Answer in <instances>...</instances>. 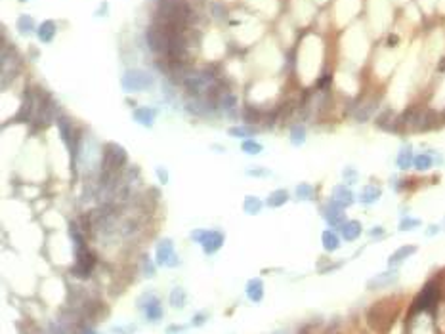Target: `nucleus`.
<instances>
[{
    "mask_svg": "<svg viewBox=\"0 0 445 334\" xmlns=\"http://www.w3.org/2000/svg\"><path fill=\"white\" fill-rule=\"evenodd\" d=\"M235 96H231L229 92H225L222 96V99H220V105H222L223 109H231V107H235Z\"/></svg>",
    "mask_w": 445,
    "mask_h": 334,
    "instance_id": "obj_35",
    "label": "nucleus"
},
{
    "mask_svg": "<svg viewBox=\"0 0 445 334\" xmlns=\"http://www.w3.org/2000/svg\"><path fill=\"white\" fill-rule=\"evenodd\" d=\"M323 218H325V222L329 223L333 229H340L344 223H346V214H344V208L342 206H338L336 202H333V200H329L325 206H323Z\"/></svg>",
    "mask_w": 445,
    "mask_h": 334,
    "instance_id": "obj_7",
    "label": "nucleus"
},
{
    "mask_svg": "<svg viewBox=\"0 0 445 334\" xmlns=\"http://www.w3.org/2000/svg\"><path fill=\"white\" fill-rule=\"evenodd\" d=\"M413 160H415V155H413V147L411 145H405L401 147L398 157H396V164L400 170H409L413 166Z\"/></svg>",
    "mask_w": 445,
    "mask_h": 334,
    "instance_id": "obj_17",
    "label": "nucleus"
},
{
    "mask_svg": "<svg viewBox=\"0 0 445 334\" xmlns=\"http://www.w3.org/2000/svg\"><path fill=\"white\" fill-rule=\"evenodd\" d=\"M21 2H25V0H21Z\"/></svg>",
    "mask_w": 445,
    "mask_h": 334,
    "instance_id": "obj_45",
    "label": "nucleus"
},
{
    "mask_svg": "<svg viewBox=\"0 0 445 334\" xmlns=\"http://www.w3.org/2000/svg\"><path fill=\"white\" fill-rule=\"evenodd\" d=\"M214 107L210 101H201V99H195V101H189L187 103V111L193 113V115H210Z\"/></svg>",
    "mask_w": 445,
    "mask_h": 334,
    "instance_id": "obj_24",
    "label": "nucleus"
},
{
    "mask_svg": "<svg viewBox=\"0 0 445 334\" xmlns=\"http://www.w3.org/2000/svg\"><path fill=\"white\" fill-rule=\"evenodd\" d=\"M321 243H323V248L327 252H334V250L340 248V237L336 235V231H333V229H325L321 233Z\"/></svg>",
    "mask_w": 445,
    "mask_h": 334,
    "instance_id": "obj_19",
    "label": "nucleus"
},
{
    "mask_svg": "<svg viewBox=\"0 0 445 334\" xmlns=\"http://www.w3.org/2000/svg\"><path fill=\"white\" fill-rule=\"evenodd\" d=\"M246 176H252V178H266V176H269V170L260 168V166H250V168H246Z\"/></svg>",
    "mask_w": 445,
    "mask_h": 334,
    "instance_id": "obj_34",
    "label": "nucleus"
},
{
    "mask_svg": "<svg viewBox=\"0 0 445 334\" xmlns=\"http://www.w3.org/2000/svg\"><path fill=\"white\" fill-rule=\"evenodd\" d=\"M185 302H187V294H185V290L180 289V287L172 289V292H170V306H172L174 310H182V308L185 306Z\"/></svg>",
    "mask_w": 445,
    "mask_h": 334,
    "instance_id": "obj_25",
    "label": "nucleus"
},
{
    "mask_svg": "<svg viewBox=\"0 0 445 334\" xmlns=\"http://www.w3.org/2000/svg\"><path fill=\"white\" fill-rule=\"evenodd\" d=\"M434 164H436L434 153H417V155H415V160H413V166H415L419 172H426V170L434 168Z\"/></svg>",
    "mask_w": 445,
    "mask_h": 334,
    "instance_id": "obj_18",
    "label": "nucleus"
},
{
    "mask_svg": "<svg viewBox=\"0 0 445 334\" xmlns=\"http://www.w3.org/2000/svg\"><path fill=\"white\" fill-rule=\"evenodd\" d=\"M246 296H248V300L254 302V304L262 302V298H264V283H262V279L254 277V279H250V281L246 283Z\"/></svg>",
    "mask_w": 445,
    "mask_h": 334,
    "instance_id": "obj_14",
    "label": "nucleus"
},
{
    "mask_svg": "<svg viewBox=\"0 0 445 334\" xmlns=\"http://www.w3.org/2000/svg\"><path fill=\"white\" fill-rule=\"evenodd\" d=\"M384 227L382 225H375L373 229H369V237H373V239H379V237H384Z\"/></svg>",
    "mask_w": 445,
    "mask_h": 334,
    "instance_id": "obj_37",
    "label": "nucleus"
},
{
    "mask_svg": "<svg viewBox=\"0 0 445 334\" xmlns=\"http://www.w3.org/2000/svg\"><path fill=\"white\" fill-rule=\"evenodd\" d=\"M136 306H138V310H142V312L145 313V319H147V321H151V323H157V321H161V319H162V308H161V302H159V298H157L153 292H145V294H142V296L138 298Z\"/></svg>",
    "mask_w": 445,
    "mask_h": 334,
    "instance_id": "obj_4",
    "label": "nucleus"
},
{
    "mask_svg": "<svg viewBox=\"0 0 445 334\" xmlns=\"http://www.w3.org/2000/svg\"><path fill=\"white\" fill-rule=\"evenodd\" d=\"M201 245H202L204 254H214V252H218L223 245V233L222 231H216V229H212V231L206 229V235H204V239H202Z\"/></svg>",
    "mask_w": 445,
    "mask_h": 334,
    "instance_id": "obj_11",
    "label": "nucleus"
},
{
    "mask_svg": "<svg viewBox=\"0 0 445 334\" xmlns=\"http://www.w3.org/2000/svg\"><path fill=\"white\" fill-rule=\"evenodd\" d=\"M377 124H379V128H382V130L392 132V130L398 128V118H396V115L392 111H384L379 117V122H377Z\"/></svg>",
    "mask_w": 445,
    "mask_h": 334,
    "instance_id": "obj_20",
    "label": "nucleus"
},
{
    "mask_svg": "<svg viewBox=\"0 0 445 334\" xmlns=\"http://www.w3.org/2000/svg\"><path fill=\"white\" fill-rule=\"evenodd\" d=\"M423 225V222L419 220V218H413V216H405V218H401L400 222V231H413V229H419Z\"/></svg>",
    "mask_w": 445,
    "mask_h": 334,
    "instance_id": "obj_30",
    "label": "nucleus"
},
{
    "mask_svg": "<svg viewBox=\"0 0 445 334\" xmlns=\"http://www.w3.org/2000/svg\"><path fill=\"white\" fill-rule=\"evenodd\" d=\"M121 84L124 92L128 94H134V92H143V90H149L153 84H155V79L143 71V69H128L122 79H121Z\"/></svg>",
    "mask_w": 445,
    "mask_h": 334,
    "instance_id": "obj_3",
    "label": "nucleus"
},
{
    "mask_svg": "<svg viewBox=\"0 0 445 334\" xmlns=\"http://www.w3.org/2000/svg\"><path fill=\"white\" fill-rule=\"evenodd\" d=\"M81 334H98V333H96V331H94L92 327H84V329H82V333H81Z\"/></svg>",
    "mask_w": 445,
    "mask_h": 334,
    "instance_id": "obj_43",
    "label": "nucleus"
},
{
    "mask_svg": "<svg viewBox=\"0 0 445 334\" xmlns=\"http://www.w3.org/2000/svg\"><path fill=\"white\" fill-rule=\"evenodd\" d=\"M157 266H166V267H178L180 258L178 254L174 252V243L172 239H162L155 250Z\"/></svg>",
    "mask_w": 445,
    "mask_h": 334,
    "instance_id": "obj_5",
    "label": "nucleus"
},
{
    "mask_svg": "<svg viewBox=\"0 0 445 334\" xmlns=\"http://www.w3.org/2000/svg\"><path fill=\"white\" fill-rule=\"evenodd\" d=\"M442 231V225H438V223H432V225H428V229L424 231V235L426 237H434V235H438Z\"/></svg>",
    "mask_w": 445,
    "mask_h": 334,
    "instance_id": "obj_38",
    "label": "nucleus"
},
{
    "mask_svg": "<svg viewBox=\"0 0 445 334\" xmlns=\"http://www.w3.org/2000/svg\"><path fill=\"white\" fill-rule=\"evenodd\" d=\"M155 172H157V176H159V179H161V183H166V181H168V174H166V170H162L161 166H157Z\"/></svg>",
    "mask_w": 445,
    "mask_h": 334,
    "instance_id": "obj_42",
    "label": "nucleus"
},
{
    "mask_svg": "<svg viewBox=\"0 0 445 334\" xmlns=\"http://www.w3.org/2000/svg\"><path fill=\"white\" fill-rule=\"evenodd\" d=\"M183 84H185V88L189 90L191 94H202L206 88H210V84H212V77H208L206 73H193V75H187L185 79H183Z\"/></svg>",
    "mask_w": 445,
    "mask_h": 334,
    "instance_id": "obj_8",
    "label": "nucleus"
},
{
    "mask_svg": "<svg viewBox=\"0 0 445 334\" xmlns=\"http://www.w3.org/2000/svg\"><path fill=\"white\" fill-rule=\"evenodd\" d=\"M204 235H206V229H195V231H191V239L197 241V243H202Z\"/></svg>",
    "mask_w": 445,
    "mask_h": 334,
    "instance_id": "obj_40",
    "label": "nucleus"
},
{
    "mask_svg": "<svg viewBox=\"0 0 445 334\" xmlns=\"http://www.w3.org/2000/svg\"><path fill=\"white\" fill-rule=\"evenodd\" d=\"M143 275L145 277H155V264L147 256H143Z\"/></svg>",
    "mask_w": 445,
    "mask_h": 334,
    "instance_id": "obj_36",
    "label": "nucleus"
},
{
    "mask_svg": "<svg viewBox=\"0 0 445 334\" xmlns=\"http://www.w3.org/2000/svg\"><path fill=\"white\" fill-rule=\"evenodd\" d=\"M331 200L336 202L338 206H342V208H348V206H352L356 202V195L346 183H338L331 191Z\"/></svg>",
    "mask_w": 445,
    "mask_h": 334,
    "instance_id": "obj_10",
    "label": "nucleus"
},
{
    "mask_svg": "<svg viewBox=\"0 0 445 334\" xmlns=\"http://www.w3.org/2000/svg\"><path fill=\"white\" fill-rule=\"evenodd\" d=\"M241 149L245 151L246 155H260V153L264 151V147H262L258 141H254V139H243Z\"/></svg>",
    "mask_w": 445,
    "mask_h": 334,
    "instance_id": "obj_29",
    "label": "nucleus"
},
{
    "mask_svg": "<svg viewBox=\"0 0 445 334\" xmlns=\"http://www.w3.org/2000/svg\"><path fill=\"white\" fill-rule=\"evenodd\" d=\"M380 197H382V189H380L379 185L369 183V185L363 187V191L359 195V202H363V204H375Z\"/></svg>",
    "mask_w": 445,
    "mask_h": 334,
    "instance_id": "obj_16",
    "label": "nucleus"
},
{
    "mask_svg": "<svg viewBox=\"0 0 445 334\" xmlns=\"http://www.w3.org/2000/svg\"><path fill=\"white\" fill-rule=\"evenodd\" d=\"M275 334H287V333H283V331H277Z\"/></svg>",
    "mask_w": 445,
    "mask_h": 334,
    "instance_id": "obj_44",
    "label": "nucleus"
},
{
    "mask_svg": "<svg viewBox=\"0 0 445 334\" xmlns=\"http://www.w3.org/2000/svg\"><path fill=\"white\" fill-rule=\"evenodd\" d=\"M436 300H438V287H436L434 283H428V285L421 290V294L417 296V300H415V304H413V313L430 310V308L436 304Z\"/></svg>",
    "mask_w": 445,
    "mask_h": 334,
    "instance_id": "obj_6",
    "label": "nucleus"
},
{
    "mask_svg": "<svg viewBox=\"0 0 445 334\" xmlns=\"http://www.w3.org/2000/svg\"><path fill=\"white\" fill-rule=\"evenodd\" d=\"M206 321V313H195L193 315V327H202Z\"/></svg>",
    "mask_w": 445,
    "mask_h": 334,
    "instance_id": "obj_41",
    "label": "nucleus"
},
{
    "mask_svg": "<svg viewBox=\"0 0 445 334\" xmlns=\"http://www.w3.org/2000/svg\"><path fill=\"white\" fill-rule=\"evenodd\" d=\"M37 35H39V40H40V42H46V44L52 42V39H54V35H56V23L44 21L40 27H39Z\"/></svg>",
    "mask_w": 445,
    "mask_h": 334,
    "instance_id": "obj_22",
    "label": "nucleus"
},
{
    "mask_svg": "<svg viewBox=\"0 0 445 334\" xmlns=\"http://www.w3.org/2000/svg\"><path fill=\"white\" fill-rule=\"evenodd\" d=\"M417 252V246L415 245H405V246H400L396 252H392L390 254V258H388V266L390 267H396L400 266V264H403L409 256H413Z\"/></svg>",
    "mask_w": 445,
    "mask_h": 334,
    "instance_id": "obj_13",
    "label": "nucleus"
},
{
    "mask_svg": "<svg viewBox=\"0 0 445 334\" xmlns=\"http://www.w3.org/2000/svg\"><path fill=\"white\" fill-rule=\"evenodd\" d=\"M227 132H229V136H233V138H243V139H246V138H252L256 134V130L250 128V126H231Z\"/></svg>",
    "mask_w": 445,
    "mask_h": 334,
    "instance_id": "obj_31",
    "label": "nucleus"
},
{
    "mask_svg": "<svg viewBox=\"0 0 445 334\" xmlns=\"http://www.w3.org/2000/svg\"><path fill=\"white\" fill-rule=\"evenodd\" d=\"M304 141H306V128H304L302 124L292 126V128H290V143L296 145V147H300Z\"/></svg>",
    "mask_w": 445,
    "mask_h": 334,
    "instance_id": "obj_26",
    "label": "nucleus"
},
{
    "mask_svg": "<svg viewBox=\"0 0 445 334\" xmlns=\"http://www.w3.org/2000/svg\"><path fill=\"white\" fill-rule=\"evenodd\" d=\"M400 279V273L392 267L390 271H384V273H379L375 275L373 279L367 281V289L369 290H380V289H386V287H392L394 283H398Z\"/></svg>",
    "mask_w": 445,
    "mask_h": 334,
    "instance_id": "obj_9",
    "label": "nucleus"
},
{
    "mask_svg": "<svg viewBox=\"0 0 445 334\" xmlns=\"http://www.w3.org/2000/svg\"><path fill=\"white\" fill-rule=\"evenodd\" d=\"M262 206H264V202L258 199V197H252V195L245 197V204H243V208H245L246 214H258V212L262 210Z\"/></svg>",
    "mask_w": 445,
    "mask_h": 334,
    "instance_id": "obj_27",
    "label": "nucleus"
},
{
    "mask_svg": "<svg viewBox=\"0 0 445 334\" xmlns=\"http://www.w3.org/2000/svg\"><path fill=\"white\" fill-rule=\"evenodd\" d=\"M287 200H289V191H287V189H275V191H271L269 197H267V206L277 208V206H283Z\"/></svg>",
    "mask_w": 445,
    "mask_h": 334,
    "instance_id": "obj_21",
    "label": "nucleus"
},
{
    "mask_svg": "<svg viewBox=\"0 0 445 334\" xmlns=\"http://www.w3.org/2000/svg\"><path fill=\"white\" fill-rule=\"evenodd\" d=\"M189 18V6L182 0H161L157 6L155 23L159 25H168V27H178L183 25Z\"/></svg>",
    "mask_w": 445,
    "mask_h": 334,
    "instance_id": "obj_1",
    "label": "nucleus"
},
{
    "mask_svg": "<svg viewBox=\"0 0 445 334\" xmlns=\"http://www.w3.org/2000/svg\"><path fill=\"white\" fill-rule=\"evenodd\" d=\"M18 31L21 35H31L35 31V20L31 16H20L18 18Z\"/></svg>",
    "mask_w": 445,
    "mask_h": 334,
    "instance_id": "obj_28",
    "label": "nucleus"
},
{
    "mask_svg": "<svg viewBox=\"0 0 445 334\" xmlns=\"http://www.w3.org/2000/svg\"><path fill=\"white\" fill-rule=\"evenodd\" d=\"M342 178L346 179V185H352V183H356L357 181L359 174H357V170L354 166H346L344 172H342Z\"/></svg>",
    "mask_w": 445,
    "mask_h": 334,
    "instance_id": "obj_33",
    "label": "nucleus"
},
{
    "mask_svg": "<svg viewBox=\"0 0 445 334\" xmlns=\"http://www.w3.org/2000/svg\"><path fill=\"white\" fill-rule=\"evenodd\" d=\"M132 117H134V120L140 122L142 126L151 128L157 118V109H153V107H138V109H134Z\"/></svg>",
    "mask_w": 445,
    "mask_h": 334,
    "instance_id": "obj_12",
    "label": "nucleus"
},
{
    "mask_svg": "<svg viewBox=\"0 0 445 334\" xmlns=\"http://www.w3.org/2000/svg\"><path fill=\"white\" fill-rule=\"evenodd\" d=\"M136 329H134L132 325L130 327H113L111 329V333H115V334H132Z\"/></svg>",
    "mask_w": 445,
    "mask_h": 334,
    "instance_id": "obj_39",
    "label": "nucleus"
},
{
    "mask_svg": "<svg viewBox=\"0 0 445 334\" xmlns=\"http://www.w3.org/2000/svg\"><path fill=\"white\" fill-rule=\"evenodd\" d=\"M313 187L310 183H298L296 185V197L302 200H312L313 199Z\"/></svg>",
    "mask_w": 445,
    "mask_h": 334,
    "instance_id": "obj_32",
    "label": "nucleus"
},
{
    "mask_svg": "<svg viewBox=\"0 0 445 334\" xmlns=\"http://www.w3.org/2000/svg\"><path fill=\"white\" fill-rule=\"evenodd\" d=\"M375 111H377V101H369V103L361 105V107L354 113V118H356L357 122H365V120H369V118L373 117V113Z\"/></svg>",
    "mask_w": 445,
    "mask_h": 334,
    "instance_id": "obj_23",
    "label": "nucleus"
},
{
    "mask_svg": "<svg viewBox=\"0 0 445 334\" xmlns=\"http://www.w3.org/2000/svg\"><path fill=\"white\" fill-rule=\"evenodd\" d=\"M128 162V153L122 145L119 143H105L103 153H101V174H111L119 176V172L126 166Z\"/></svg>",
    "mask_w": 445,
    "mask_h": 334,
    "instance_id": "obj_2",
    "label": "nucleus"
},
{
    "mask_svg": "<svg viewBox=\"0 0 445 334\" xmlns=\"http://www.w3.org/2000/svg\"><path fill=\"white\" fill-rule=\"evenodd\" d=\"M340 233H342V237H344L348 243H352V241H357V239L361 237L363 227H361V223L357 222V220H348V222L340 227Z\"/></svg>",
    "mask_w": 445,
    "mask_h": 334,
    "instance_id": "obj_15",
    "label": "nucleus"
}]
</instances>
